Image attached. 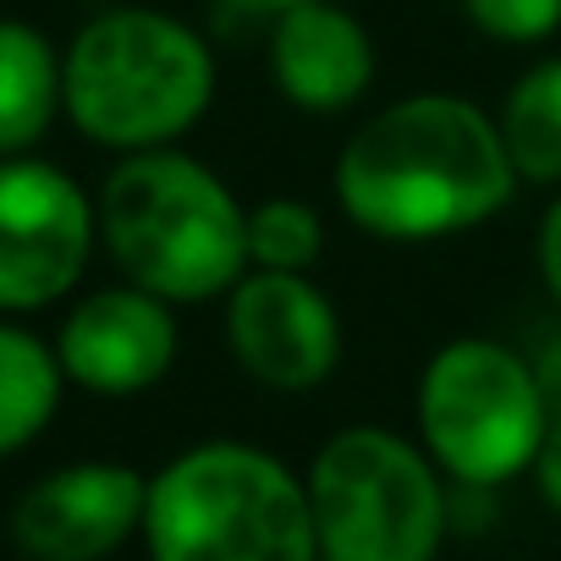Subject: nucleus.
Listing matches in <instances>:
<instances>
[{
	"mask_svg": "<svg viewBox=\"0 0 561 561\" xmlns=\"http://www.w3.org/2000/svg\"><path fill=\"white\" fill-rule=\"evenodd\" d=\"M325 259V215L309 198L275 193L248 204V270H298L314 275Z\"/></svg>",
	"mask_w": 561,
	"mask_h": 561,
	"instance_id": "2eb2a0df",
	"label": "nucleus"
},
{
	"mask_svg": "<svg viewBox=\"0 0 561 561\" xmlns=\"http://www.w3.org/2000/svg\"><path fill=\"white\" fill-rule=\"evenodd\" d=\"M56 116H67L61 50L34 23L0 18V160L34 154Z\"/></svg>",
	"mask_w": 561,
	"mask_h": 561,
	"instance_id": "f8f14e48",
	"label": "nucleus"
},
{
	"mask_svg": "<svg viewBox=\"0 0 561 561\" xmlns=\"http://www.w3.org/2000/svg\"><path fill=\"white\" fill-rule=\"evenodd\" d=\"M506 154L528 187H561V56L523 67L495 111Z\"/></svg>",
	"mask_w": 561,
	"mask_h": 561,
	"instance_id": "4468645a",
	"label": "nucleus"
},
{
	"mask_svg": "<svg viewBox=\"0 0 561 561\" xmlns=\"http://www.w3.org/2000/svg\"><path fill=\"white\" fill-rule=\"evenodd\" d=\"M100 248L122 280L165 304L226 298L248 275V204L220 171L171 149H138L94 193Z\"/></svg>",
	"mask_w": 561,
	"mask_h": 561,
	"instance_id": "f03ea898",
	"label": "nucleus"
},
{
	"mask_svg": "<svg viewBox=\"0 0 561 561\" xmlns=\"http://www.w3.org/2000/svg\"><path fill=\"white\" fill-rule=\"evenodd\" d=\"M176 347H182L176 304L133 287V280L78 298L56 331V358L67 369V386H83L94 397L154 391L171 375Z\"/></svg>",
	"mask_w": 561,
	"mask_h": 561,
	"instance_id": "9d476101",
	"label": "nucleus"
},
{
	"mask_svg": "<svg viewBox=\"0 0 561 561\" xmlns=\"http://www.w3.org/2000/svg\"><path fill=\"white\" fill-rule=\"evenodd\" d=\"M226 347L264 391L304 397L342 364V314L314 275L248 270L226 293Z\"/></svg>",
	"mask_w": 561,
	"mask_h": 561,
	"instance_id": "6e6552de",
	"label": "nucleus"
},
{
	"mask_svg": "<svg viewBox=\"0 0 561 561\" xmlns=\"http://www.w3.org/2000/svg\"><path fill=\"white\" fill-rule=\"evenodd\" d=\"M320 561H435L451 495L424 440L386 424L336 430L309 462Z\"/></svg>",
	"mask_w": 561,
	"mask_h": 561,
	"instance_id": "39448f33",
	"label": "nucleus"
},
{
	"mask_svg": "<svg viewBox=\"0 0 561 561\" xmlns=\"http://www.w3.org/2000/svg\"><path fill=\"white\" fill-rule=\"evenodd\" d=\"M149 561H320L309 479L248 440H198L149 473Z\"/></svg>",
	"mask_w": 561,
	"mask_h": 561,
	"instance_id": "20e7f679",
	"label": "nucleus"
},
{
	"mask_svg": "<svg viewBox=\"0 0 561 561\" xmlns=\"http://www.w3.org/2000/svg\"><path fill=\"white\" fill-rule=\"evenodd\" d=\"M534 259H539V280H545V293L550 304L561 309V193L545 204L539 215V231H534Z\"/></svg>",
	"mask_w": 561,
	"mask_h": 561,
	"instance_id": "f3484780",
	"label": "nucleus"
},
{
	"mask_svg": "<svg viewBox=\"0 0 561 561\" xmlns=\"http://www.w3.org/2000/svg\"><path fill=\"white\" fill-rule=\"evenodd\" d=\"M534 375H539V386L550 397V413H561V336L545 342V353L534 358Z\"/></svg>",
	"mask_w": 561,
	"mask_h": 561,
	"instance_id": "6ab92c4d",
	"label": "nucleus"
},
{
	"mask_svg": "<svg viewBox=\"0 0 561 561\" xmlns=\"http://www.w3.org/2000/svg\"><path fill=\"white\" fill-rule=\"evenodd\" d=\"M534 484H539L545 506L561 517V413L550 419V435H545V446H539V457H534Z\"/></svg>",
	"mask_w": 561,
	"mask_h": 561,
	"instance_id": "a211bd4d",
	"label": "nucleus"
},
{
	"mask_svg": "<svg viewBox=\"0 0 561 561\" xmlns=\"http://www.w3.org/2000/svg\"><path fill=\"white\" fill-rule=\"evenodd\" d=\"M342 215L380 242H446L495 220L523 187L501 122L462 94H408L347 133Z\"/></svg>",
	"mask_w": 561,
	"mask_h": 561,
	"instance_id": "f257e3e1",
	"label": "nucleus"
},
{
	"mask_svg": "<svg viewBox=\"0 0 561 561\" xmlns=\"http://www.w3.org/2000/svg\"><path fill=\"white\" fill-rule=\"evenodd\" d=\"M149 479L127 462H67L12 506V545L28 561H105L144 534Z\"/></svg>",
	"mask_w": 561,
	"mask_h": 561,
	"instance_id": "1a4fd4ad",
	"label": "nucleus"
},
{
	"mask_svg": "<svg viewBox=\"0 0 561 561\" xmlns=\"http://www.w3.org/2000/svg\"><path fill=\"white\" fill-rule=\"evenodd\" d=\"M264 67H270L275 94L293 111L342 116L375 89L380 56H375L369 28L347 7H336V0H304V7H287L270 18Z\"/></svg>",
	"mask_w": 561,
	"mask_h": 561,
	"instance_id": "9b49d317",
	"label": "nucleus"
},
{
	"mask_svg": "<svg viewBox=\"0 0 561 561\" xmlns=\"http://www.w3.org/2000/svg\"><path fill=\"white\" fill-rule=\"evenodd\" d=\"M457 12L495 45H545L561 28V0H457Z\"/></svg>",
	"mask_w": 561,
	"mask_h": 561,
	"instance_id": "dca6fc26",
	"label": "nucleus"
},
{
	"mask_svg": "<svg viewBox=\"0 0 561 561\" xmlns=\"http://www.w3.org/2000/svg\"><path fill=\"white\" fill-rule=\"evenodd\" d=\"M67 369L50 342L0 314V457L34 446L61 408Z\"/></svg>",
	"mask_w": 561,
	"mask_h": 561,
	"instance_id": "ddd939ff",
	"label": "nucleus"
},
{
	"mask_svg": "<svg viewBox=\"0 0 561 561\" xmlns=\"http://www.w3.org/2000/svg\"><path fill=\"white\" fill-rule=\"evenodd\" d=\"M61 100L100 149H171L215 105V50L171 12L111 7L61 50Z\"/></svg>",
	"mask_w": 561,
	"mask_h": 561,
	"instance_id": "7ed1b4c3",
	"label": "nucleus"
},
{
	"mask_svg": "<svg viewBox=\"0 0 561 561\" xmlns=\"http://www.w3.org/2000/svg\"><path fill=\"white\" fill-rule=\"evenodd\" d=\"M413 413L424 451L462 490H501L517 473H534L556 419L534 358L495 336H457L435 347L419 375Z\"/></svg>",
	"mask_w": 561,
	"mask_h": 561,
	"instance_id": "423d86ee",
	"label": "nucleus"
},
{
	"mask_svg": "<svg viewBox=\"0 0 561 561\" xmlns=\"http://www.w3.org/2000/svg\"><path fill=\"white\" fill-rule=\"evenodd\" d=\"M242 12H259V18H275V12H287V7H304V0H237Z\"/></svg>",
	"mask_w": 561,
	"mask_h": 561,
	"instance_id": "aec40b11",
	"label": "nucleus"
},
{
	"mask_svg": "<svg viewBox=\"0 0 561 561\" xmlns=\"http://www.w3.org/2000/svg\"><path fill=\"white\" fill-rule=\"evenodd\" d=\"M100 248V209L50 160H0V314H39L78 293Z\"/></svg>",
	"mask_w": 561,
	"mask_h": 561,
	"instance_id": "0eeeda50",
	"label": "nucleus"
}]
</instances>
